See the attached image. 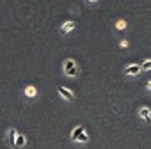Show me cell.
<instances>
[{"label": "cell", "mask_w": 151, "mask_h": 149, "mask_svg": "<svg viewBox=\"0 0 151 149\" xmlns=\"http://www.w3.org/2000/svg\"><path fill=\"white\" fill-rule=\"evenodd\" d=\"M64 73L68 74V77H77L78 74V66H77V62L75 60H66L64 62Z\"/></svg>", "instance_id": "cell-1"}, {"label": "cell", "mask_w": 151, "mask_h": 149, "mask_svg": "<svg viewBox=\"0 0 151 149\" xmlns=\"http://www.w3.org/2000/svg\"><path fill=\"white\" fill-rule=\"evenodd\" d=\"M59 92H60V96L64 98V100H68V101H73L75 100V96H73V92L69 91V89H66V87H59Z\"/></svg>", "instance_id": "cell-2"}, {"label": "cell", "mask_w": 151, "mask_h": 149, "mask_svg": "<svg viewBox=\"0 0 151 149\" xmlns=\"http://www.w3.org/2000/svg\"><path fill=\"white\" fill-rule=\"evenodd\" d=\"M124 73H126V74H132V77H135V74H139V73H140V66L132 64V66H128V67L124 69Z\"/></svg>", "instance_id": "cell-3"}, {"label": "cell", "mask_w": 151, "mask_h": 149, "mask_svg": "<svg viewBox=\"0 0 151 149\" xmlns=\"http://www.w3.org/2000/svg\"><path fill=\"white\" fill-rule=\"evenodd\" d=\"M139 114H140V117H142L146 122H149V121H151V110H149L147 107H142V108L139 110Z\"/></svg>", "instance_id": "cell-4"}, {"label": "cell", "mask_w": 151, "mask_h": 149, "mask_svg": "<svg viewBox=\"0 0 151 149\" xmlns=\"http://www.w3.org/2000/svg\"><path fill=\"white\" fill-rule=\"evenodd\" d=\"M84 133V126H77V128H75L73 130V133H71V138L73 140H78V137Z\"/></svg>", "instance_id": "cell-5"}, {"label": "cell", "mask_w": 151, "mask_h": 149, "mask_svg": "<svg viewBox=\"0 0 151 149\" xmlns=\"http://www.w3.org/2000/svg\"><path fill=\"white\" fill-rule=\"evenodd\" d=\"M16 137H18V133H16L14 130H9L7 138H9V144H11V145H14V144H16Z\"/></svg>", "instance_id": "cell-6"}, {"label": "cell", "mask_w": 151, "mask_h": 149, "mask_svg": "<svg viewBox=\"0 0 151 149\" xmlns=\"http://www.w3.org/2000/svg\"><path fill=\"white\" fill-rule=\"evenodd\" d=\"M73 29H75V23H73V21H66V23L62 25V32H64V34H68V32H71Z\"/></svg>", "instance_id": "cell-7"}, {"label": "cell", "mask_w": 151, "mask_h": 149, "mask_svg": "<svg viewBox=\"0 0 151 149\" xmlns=\"http://www.w3.org/2000/svg\"><path fill=\"white\" fill-rule=\"evenodd\" d=\"M25 144H27V138H25L23 135H18V137H16V144H14V145H16V147H23Z\"/></svg>", "instance_id": "cell-8"}, {"label": "cell", "mask_w": 151, "mask_h": 149, "mask_svg": "<svg viewBox=\"0 0 151 149\" xmlns=\"http://www.w3.org/2000/svg\"><path fill=\"white\" fill-rule=\"evenodd\" d=\"M25 94H27V96H30V98H32V96H36V87L29 85V87L25 89Z\"/></svg>", "instance_id": "cell-9"}, {"label": "cell", "mask_w": 151, "mask_h": 149, "mask_svg": "<svg viewBox=\"0 0 151 149\" xmlns=\"http://www.w3.org/2000/svg\"><path fill=\"white\" fill-rule=\"evenodd\" d=\"M140 69H144V71H147V69H151V59H149V60H146V62H142V66H140Z\"/></svg>", "instance_id": "cell-10"}, {"label": "cell", "mask_w": 151, "mask_h": 149, "mask_svg": "<svg viewBox=\"0 0 151 149\" xmlns=\"http://www.w3.org/2000/svg\"><path fill=\"white\" fill-rule=\"evenodd\" d=\"M124 27H126V23H124V21H123V20H119V21H117V23H116V29H117V30H123V29H124Z\"/></svg>", "instance_id": "cell-11"}, {"label": "cell", "mask_w": 151, "mask_h": 149, "mask_svg": "<svg viewBox=\"0 0 151 149\" xmlns=\"http://www.w3.org/2000/svg\"><path fill=\"white\" fill-rule=\"evenodd\" d=\"M126 46H128V41H126V39H123V41H121V48H126Z\"/></svg>", "instance_id": "cell-12"}, {"label": "cell", "mask_w": 151, "mask_h": 149, "mask_svg": "<svg viewBox=\"0 0 151 149\" xmlns=\"http://www.w3.org/2000/svg\"><path fill=\"white\" fill-rule=\"evenodd\" d=\"M147 89H149V91H151V80H149V82H147Z\"/></svg>", "instance_id": "cell-13"}, {"label": "cell", "mask_w": 151, "mask_h": 149, "mask_svg": "<svg viewBox=\"0 0 151 149\" xmlns=\"http://www.w3.org/2000/svg\"><path fill=\"white\" fill-rule=\"evenodd\" d=\"M87 2H91V4H93V2H98V0H87Z\"/></svg>", "instance_id": "cell-14"}]
</instances>
